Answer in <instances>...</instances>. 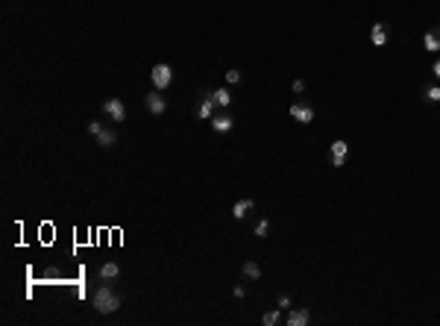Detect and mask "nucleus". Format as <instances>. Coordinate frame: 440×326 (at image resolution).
<instances>
[{
  "instance_id": "1",
  "label": "nucleus",
  "mask_w": 440,
  "mask_h": 326,
  "mask_svg": "<svg viewBox=\"0 0 440 326\" xmlns=\"http://www.w3.org/2000/svg\"><path fill=\"white\" fill-rule=\"evenodd\" d=\"M91 306L100 311V314H115L120 309V297L112 291V285H100L94 297H91Z\"/></svg>"
},
{
  "instance_id": "2",
  "label": "nucleus",
  "mask_w": 440,
  "mask_h": 326,
  "mask_svg": "<svg viewBox=\"0 0 440 326\" xmlns=\"http://www.w3.org/2000/svg\"><path fill=\"white\" fill-rule=\"evenodd\" d=\"M150 80H153V86H156V91H165V88L173 83V71H170V65H156L153 68V74H150Z\"/></svg>"
},
{
  "instance_id": "3",
  "label": "nucleus",
  "mask_w": 440,
  "mask_h": 326,
  "mask_svg": "<svg viewBox=\"0 0 440 326\" xmlns=\"http://www.w3.org/2000/svg\"><path fill=\"white\" fill-rule=\"evenodd\" d=\"M346 156H349V144L346 141H332V147H329V165L332 168H343L346 165Z\"/></svg>"
},
{
  "instance_id": "4",
  "label": "nucleus",
  "mask_w": 440,
  "mask_h": 326,
  "mask_svg": "<svg viewBox=\"0 0 440 326\" xmlns=\"http://www.w3.org/2000/svg\"><path fill=\"white\" fill-rule=\"evenodd\" d=\"M103 112H106L109 118L115 120V123H120V120H126V106H123V100H118V97L106 100V103H103Z\"/></svg>"
},
{
  "instance_id": "5",
  "label": "nucleus",
  "mask_w": 440,
  "mask_h": 326,
  "mask_svg": "<svg viewBox=\"0 0 440 326\" xmlns=\"http://www.w3.org/2000/svg\"><path fill=\"white\" fill-rule=\"evenodd\" d=\"M290 118L300 120V123H311V120H314V109L305 106V103H294L290 106Z\"/></svg>"
},
{
  "instance_id": "6",
  "label": "nucleus",
  "mask_w": 440,
  "mask_h": 326,
  "mask_svg": "<svg viewBox=\"0 0 440 326\" xmlns=\"http://www.w3.org/2000/svg\"><path fill=\"white\" fill-rule=\"evenodd\" d=\"M144 103H147V109H150L153 115H165V109H168V103H165V97H162L159 91H153V94H147V97H144Z\"/></svg>"
},
{
  "instance_id": "7",
  "label": "nucleus",
  "mask_w": 440,
  "mask_h": 326,
  "mask_svg": "<svg viewBox=\"0 0 440 326\" xmlns=\"http://www.w3.org/2000/svg\"><path fill=\"white\" fill-rule=\"evenodd\" d=\"M370 41L376 44V47H385V44H388V27H385V24H373Z\"/></svg>"
},
{
  "instance_id": "8",
  "label": "nucleus",
  "mask_w": 440,
  "mask_h": 326,
  "mask_svg": "<svg viewBox=\"0 0 440 326\" xmlns=\"http://www.w3.org/2000/svg\"><path fill=\"white\" fill-rule=\"evenodd\" d=\"M253 197H247V200H238L235 206H232V218H238V221H244L247 215H250V209H253Z\"/></svg>"
},
{
  "instance_id": "9",
  "label": "nucleus",
  "mask_w": 440,
  "mask_h": 326,
  "mask_svg": "<svg viewBox=\"0 0 440 326\" xmlns=\"http://www.w3.org/2000/svg\"><path fill=\"white\" fill-rule=\"evenodd\" d=\"M205 97H211L217 106H229L232 103V94H229V88H214V91H205Z\"/></svg>"
},
{
  "instance_id": "10",
  "label": "nucleus",
  "mask_w": 440,
  "mask_h": 326,
  "mask_svg": "<svg viewBox=\"0 0 440 326\" xmlns=\"http://www.w3.org/2000/svg\"><path fill=\"white\" fill-rule=\"evenodd\" d=\"M308 309H290V314H288V326H305L308 323Z\"/></svg>"
},
{
  "instance_id": "11",
  "label": "nucleus",
  "mask_w": 440,
  "mask_h": 326,
  "mask_svg": "<svg viewBox=\"0 0 440 326\" xmlns=\"http://www.w3.org/2000/svg\"><path fill=\"white\" fill-rule=\"evenodd\" d=\"M115 141H118V133H115V129H106V126H103V133L97 136V144H100L103 150H109V147H115Z\"/></svg>"
},
{
  "instance_id": "12",
  "label": "nucleus",
  "mask_w": 440,
  "mask_h": 326,
  "mask_svg": "<svg viewBox=\"0 0 440 326\" xmlns=\"http://www.w3.org/2000/svg\"><path fill=\"white\" fill-rule=\"evenodd\" d=\"M211 126H214V133H229L235 126V120L229 115H217V118H211Z\"/></svg>"
},
{
  "instance_id": "13",
  "label": "nucleus",
  "mask_w": 440,
  "mask_h": 326,
  "mask_svg": "<svg viewBox=\"0 0 440 326\" xmlns=\"http://www.w3.org/2000/svg\"><path fill=\"white\" fill-rule=\"evenodd\" d=\"M423 47L428 53H440V33H434V30H431V33H425L423 35Z\"/></svg>"
},
{
  "instance_id": "14",
  "label": "nucleus",
  "mask_w": 440,
  "mask_h": 326,
  "mask_svg": "<svg viewBox=\"0 0 440 326\" xmlns=\"http://www.w3.org/2000/svg\"><path fill=\"white\" fill-rule=\"evenodd\" d=\"M118 274H120V268L115 265V262H106V265L100 268V279H106V282H109V279H118Z\"/></svg>"
},
{
  "instance_id": "15",
  "label": "nucleus",
  "mask_w": 440,
  "mask_h": 326,
  "mask_svg": "<svg viewBox=\"0 0 440 326\" xmlns=\"http://www.w3.org/2000/svg\"><path fill=\"white\" fill-rule=\"evenodd\" d=\"M214 106H217V103H214V100H211V97H205V100H203V103H200V106H197V118H211V112H214Z\"/></svg>"
},
{
  "instance_id": "16",
  "label": "nucleus",
  "mask_w": 440,
  "mask_h": 326,
  "mask_svg": "<svg viewBox=\"0 0 440 326\" xmlns=\"http://www.w3.org/2000/svg\"><path fill=\"white\" fill-rule=\"evenodd\" d=\"M244 276L253 279V282H255V279H261V268H258V262H247V265H244Z\"/></svg>"
},
{
  "instance_id": "17",
  "label": "nucleus",
  "mask_w": 440,
  "mask_h": 326,
  "mask_svg": "<svg viewBox=\"0 0 440 326\" xmlns=\"http://www.w3.org/2000/svg\"><path fill=\"white\" fill-rule=\"evenodd\" d=\"M423 97L428 100V103H440V86H428L423 91Z\"/></svg>"
},
{
  "instance_id": "18",
  "label": "nucleus",
  "mask_w": 440,
  "mask_h": 326,
  "mask_svg": "<svg viewBox=\"0 0 440 326\" xmlns=\"http://www.w3.org/2000/svg\"><path fill=\"white\" fill-rule=\"evenodd\" d=\"M279 320H282V314H279V306H276V311H267V314L261 317V323H264V326H276Z\"/></svg>"
},
{
  "instance_id": "19",
  "label": "nucleus",
  "mask_w": 440,
  "mask_h": 326,
  "mask_svg": "<svg viewBox=\"0 0 440 326\" xmlns=\"http://www.w3.org/2000/svg\"><path fill=\"white\" fill-rule=\"evenodd\" d=\"M267 232H270V221L264 218V221H258V226H255V238H267Z\"/></svg>"
},
{
  "instance_id": "20",
  "label": "nucleus",
  "mask_w": 440,
  "mask_h": 326,
  "mask_svg": "<svg viewBox=\"0 0 440 326\" xmlns=\"http://www.w3.org/2000/svg\"><path fill=\"white\" fill-rule=\"evenodd\" d=\"M226 83L229 86H238L241 83V71H226Z\"/></svg>"
},
{
  "instance_id": "21",
  "label": "nucleus",
  "mask_w": 440,
  "mask_h": 326,
  "mask_svg": "<svg viewBox=\"0 0 440 326\" xmlns=\"http://www.w3.org/2000/svg\"><path fill=\"white\" fill-rule=\"evenodd\" d=\"M100 133H103V123H97V120H91V123H88V136H94V138H97Z\"/></svg>"
},
{
  "instance_id": "22",
  "label": "nucleus",
  "mask_w": 440,
  "mask_h": 326,
  "mask_svg": "<svg viewBox=\"0 0 440 326\" xmlns=\"http://www.w3.org/2000/svg\"><path fill=\"white\" fill-rule=\"evenodd\" d=\"M279 309H290V297H288V294L279 297Z\"/></svg>"
},
{
  "instance_id": "23",
  "label": "nucleus",
  "mask_w": 440,
  "mask_h": 326,
  "mask_svg": "<svg viewBox=\"0 0 440 326\" xmlns=\"http://www.w3.org/2000/svg\"><path fill=\"white\" fill-rule=\"evenodd\" d=\"M232 294H235L238 300H244V297H247V288H244V285H235V291H232Z\"/></svg>"
},
{
  "instance_id": "24",
  "label": "nucleus",
  "mask_w": 440,
  "mask_h": 326,
  "mask_svg": "<svg viewBox=\"0 0 440 326\" xmlns=\"http://www.w3.org/2000/svg\"><path fill=\"white\" fill-rule=\"evenodd\" d=\"M294 91H297V94H303V91H305V83H303V80H294Z\"/></svg>"
},
{
  "instance_id": "25",
  "label": "nucleus",
  "mask_w": 440,
  "mask_h": 326,
  "mask_svg": "<svg viewBox=\"0 0 440 326\" xmlns=\"http://www.w3.org/2000/svg\"><path fill=\"white\" fill-rule=\"evenodd\" d=\"M431 74H434V77H437V80H440V59H437V62H434V65H431Z\"/></svg>"
},
{
  "instance_id": "26",
  "label": "nucleus",
  "mask_w": 440,
  "mask_h": 326,
  "mask_svg": "<svg viewBox=\"0 0 440 326\" xmlns=\"http://www.w3.org/2000/svg\"><path fill=\"white\" fill-rule=\"evenodd\" d=\"M437 33H440V30H437Z\"/></svg>"
}]
</instances>
